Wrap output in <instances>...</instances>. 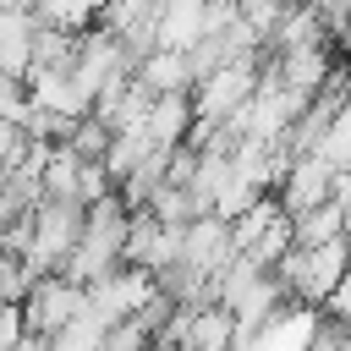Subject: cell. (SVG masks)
<instances>
[{
    "label": "cell",
    "mask_w": 351,
    "mask_h": 351,
    "mask_svg": "<svg viewBox=\"0 0 351 351\" xmlns=\"http://www.w3.org/2000/svg\"><path fill=\"white\" fill-rule=\"evenodd\" d=\"M252 93H258V66H219V71H208V77L192 88L197 126H219V121H230Z\"/></svg>",
    "instance_id": "obj_2"
},
{
    "label": "cell",
    "mask_w": 351,
    "mask_h": 351,
    "mask_svg": "<svg viewBox=\"0 0 351 351\" xmlns=\"http://www.w3.org/2000/svg\"><path fill=\"white\" fill-rule=\"evenodd\" d=\"M137 82L154 88L159 99H165V93H192V88H197V66H192L186 49H154V55L137 66Z\"/></svg>",
    "instance_id": "obj_3"
},
{
    "label": "cell",
    "mask_w": 351,
    "mask_h": 351,
    "mask_svg": "<svg viewBox=\"0 0 351 351\" xmlns=\"http://www.w3.org/2000/svg\"><path fill=\"white\" fill-rule=\"evenodd\" d=\"M88 313V285H77L71 274H38L33 291L22 296V318H27V335H60L71 329L77 318Z\"/></svg>",
    "instance_id": "obj_1"
}]
</instances>
